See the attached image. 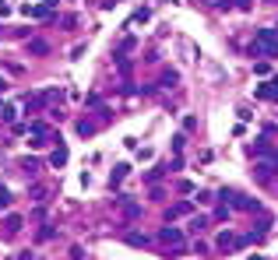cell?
Returning a JSON list of instances; mask_svg holds the SVG:
<instances>
[{"label":"cell","mask_w":278,"mask_h":260,"mask_svg":"<svg viewBox=\"0 0 278 260\" xmlns=\"http://www.w3.org/2000/svg\"><path fill=\"white\" fill-rule=\"evenodd\" d=\"M4 88H7V81H4V78H0V91H4Z\"/></svg>","instance_id":"cell-28"},{"label":"cell","mask_w":278,"mask_h":260,"mask_svg":"<svg viewBox=\"0 0 278 260\" xmlns=\"http://www.w3.org/2000/svg\"><path fill=\"white\" fill-rule=\"evenodd\" d=\"M250 56H268L278 60V28H257L250 42Z\"/></svg>","instance_id":"cell-1"},{"label":"cell","mask_w":278,"mask_h":260,"mask_svg":"<svg viewBox=\"0 0 278 260\" xmlns=\"http://www.w3.org/2000/svg\"><path fill=\"white\" fill-rule=\"evenodd\" d=\"M271 173H275V165H271V162H257V179H261V183H268Z\"/></svg>","instance_id":"cell-14"},{"label":"cell","mask_w":278,"mask_h":260,"mask_svg":"<svg viewBox=\"0 0 278 260\" xmlns=\"http://www.w3.org/2000/svg\"><path fill=\"white\" fill-rule=\"evenodd\" d=\"M183 215H190V204H173V208L166 211V222H173V218H183Z\"/></svg>","instance_id":"cell-12"},{"label":"cell","mask_w":278,"mask_h":260,"mask_svg":"<svg viewBox=\"0 0 278 260\" xmlns=\"http://www.w3.org/2000/svg\"><path fill=\"white\" fill-rule=\"evenodd\" d=\"M246 243H250V239H246V236H236V232H222V236H218V239H215V246L229 253V250H243V246H246Z\"/></svg>","instance_id":"cell-4"},{"label":"cell","mask_w":278,"mask_h":260,"mask_svg":"<svg viewBox=\"0 0 278 260\" xmlns=\"http://www.w3.org/2000/svg\"><path fill=\"white\" fill-rule=\"evenodd\" d=\"M127 173H130V165H116L113 176H109V187H120V183L127 179Z\"/></svg>","instance_id":"cell-10"},{"label":"cell","mask_w":278,"mask_h":260,"mask_svg":"<svg viewBox=\"0 0 278 260\" xmlns=\"http://www.w3.org/2000/svg\"><path fill=\"white\" fill-rule=\"evenodd\" d=\"M7 14H11V4H7V0H0V18H7Z\"/></svg>","instance_id":"cell-26"},{"label":"cell","mask_w":278,"mask_h":260,"mask_svg":"<svg viewBox=\"0 0 278 260\" xmlns=\"http://www.w3.org/2000/svg\"><path fill=\"white\" fill-rule=\"evenodd\" d=\"M236 7H243V11H246V7H250V0H236Z\"/></svg>","instance_id":"cell-27"},{"label":"cell","mask_w":278,"mask_h":260,"mask_svg":"<svg viewBox=\"0 0 278 260\" xmlns=\"http://www.w3.org/2000/svg\"><path fill=\"white\" fill-rule=\"evenodd\" d=\"M211 201H215V197H211L208 190H201V193H197V204H211Z\"/></svg>","instance_id":"cell-25"},{"label":"cell","mask_w":278,"mask_h":260,"mask_svg":"<svg viewBox=\"0 0 278 260\" xmlns=\"http://www.w3.org/2000/svg\"><path fill=\"white\" fill-rule=\"evenodd\" d=\"M176 190H180V193H194V183H187V179H180V183H176Z\"/></svg>","instance_id":"cell-22"},{"label":"cell","mask_w":278,"mask_h":260,"mask_svg":"<svg viewBox=\"0 0 278 260\" xmlns=\"http://www.w3.org/2000/svg\"><path fill=\"white\" fill-rule=\"evenodd\" d=\"M50 165H53V169H60V165H67V148H64V144H56V148L50 151Z\"/></svg>","instance_id":"cell-7"},{"label":"cell","mask_w":278,"mask_h":260,"mask_svg":"<svg viewBox=\"0 0 278 260\" xmlns=\"http://www.w3.org/2000/svg\"><path fill=\"white\" fill-rule=\"evenodd\" d=\"M53 236H56V228H53V225H46V228H39V239H42V243H46V239H53Z\"/></svg>","instance_id":"cell-20"},{"label":"cell","mask_w":278,"mask_h":260,"mask_svg":"<svg viewBox=\"0 0 278 260\" xmlns=\"http://www.w3.org/2000/svg\"><path fill=\"white\" fill-rule=\"evenodd\" d=\"M222 201H226V204H232V208H240V211H261V204H257V201H250V197L240 193V190H222Z\"/></svg>","instance_id":"cell-3"},{"label":"cell","mask_w":278,"mask_h":260,"mask_svg":"<svg viewBox=\"0 0 278 260\" xmlns=\"http://www.w3.org/2000/svg\"><path fill=\"white\" fill-rule=\"evenodd\" d=\"M264 4H278V0H264Z\"/></svg>","instance_id":"cell-29"},{"label":"cell","mask_w":278,"mask_h":260,"mask_svg":"<svg viewBox=\"0 0 278 260\" xmlns=\"http://www.w3.org/2000/svg\"><path fill=\"white\" fill-rule=\"evenodd\" d=\"M204 225H208V218H190V232H201Z\"/></svg>","instance_id":"cell-19"},{"label":"cell","mask_w":278,"mask_h":260,"mask_svg":"<svg viewBox=\"0 0 278 260\" xmlns=\"http://www.w3.org/2000/svg\"><path fill=\"white\" fill-rule=\"evenodd\" d=\"M7 208H11V193L0 190V211H7Z\"/></svg>","instance_id":"cell-21"},{"label":"cell","mask_w":278,"mask_h":260,"mask_svg":"<svg viewBox=\"0 0 278 260\" xmlns=\"http://www.w3.org/2000/svg\"><path fill=\"white\" fill-rule=\"evenodd\" d=\"M32 201H35V204L46 201V187H39V183H35V187H32Z\"/></svg>","instance_id":"cell-18"},{"label":"cell","mask_w":278,"mask_h":260,"mask_svg":"<svg viewBox=\"0 0 278 260\" xmlns=\"http://www.w3.org/2000/svg\"><path fill=\"white\" fill-rule=\"evenodd\" d=\"M116 208L123 211V218H138V215H141V204L130 201V197H116Z\"/></svg>","instance_id":"cell-6"},{"label":"cell","mask_w":278,"mask_h":260,"mask_svg":"<svg viewBox=\"0 0 278 260\" xmlns=\"http://www.w3.org/2000/svg\"><path fill=\"white\" fill-rule=\"evenodd\" d=\"M254 95H257L261 102H278V78H271V81H264V85H257Z\"/></svg>","instance_id":"cell-5"},{"label":"cell","mask_w":278,"mask_h":260,"mask_svg":"<svg viewBox=\"0 0 278 260\" xmlns=\"http://www.w3.org/2000/svg\"><path fill=\"white\" fill-rule=\"evenodd\" d=\"M39 169H42V165H39V158H21V173H25L28 179H32V176H39Z\"/></svg>","instance_id":"cell-8"},{"label":"cell","mask_w":278,"mask_h":260,"mask_svg":"<svg viewBox=\"0 0 278 260\" xmlns=\"http://www.w3.org/2000/svg\"><path fill=\"white\" fill-rule=\"evenodd\" d=\"M28 53H35V56H46V53H50V46L42 42V39H28Z\"/></svg>","instance_id":"cell-13"},{"label":"cell","mask_w":278,"mask_h":260,"mask_svg":"<svg viewBox=\"0 0 278 260\" xmlns=\"http://www.w3.org/2000/svg\"><path fill=\"white\" fill-rule=\"evenodd\" d=\"M158 239H162L166 246H173V257H183V253H187V243H183V232H180L176 225H169V222H166V228H162V232H158Z\"/></svg>","instance_id":"cell-2"},{"label":"cell","mask_w":278,"mask_h":260,"mask_svg":"<svg viewBox=\"0 0 278 260\" xmlns=\"http://www.w3.org/2000/svg\"><path fill=\"white\" fill-rule=\"evenodd\" d=\"M123 243H127V246H148V236H144V232H127Z\"/></svg>","instance_id":"cell-11"},{"label":"cell","mask_w":278,"mask_h":260,"mask_svg":"<svg viewBox=\"0 0 278 260\" xmlns=\"http://www.w3.org/2000/svg\"><path fill=\"white\" fill-rule=\"evenodd\" d=\"M21 225H25V222H21V215H7V218H4V232H7V236H14Z\"/></svg>","instance_id":"cell-9"},{"label":"cell","mask_w":278,"mask_h":260,"mask_svg":"<svg viewBox=\"0 0 278 260\" xmlns=\"http://www.w3.org/2000/svg\"><path fill=\"white\" fill-rule=\"evenodd\" d=\"M95 130H99V127L92 123V120H78V134H81V137H92Z\"/></svg>","instance_id":"cell-16"},{"label":"cell","mask_w":278,"mask_h":260,"mask_svg":"<svg viewBox=\"0 0 278 260\" xmlns=\"http://www.w3.org/2000/svg\"><path fill=\"white\" fill-rule=\"evenodd\" d=\"M215 218H218V222H229V204L218 208V211H215Z\"/></svg>","instance_id":"cell-23"},{"label":"cell","mask_w":278,"mask_h":260,"mask_svg":"<svg viewBox=\"0 0 278 260\" xmlns=\"http://www.w3.org/2000/svg\"><path fill=\"white\" fill-rule=\"evenodd\" d=\"M176 81H180L176 70H162V81H158V85H162V88H176Z\"/></svg>","instance_id":"cell-15"},{"label":"cell","mask_w":278,"mask_h":260,"mask_svg":"<svg viewBox=\"0 0 278 260\" xmlns=\"http://www.w3.org/2000/svg\"><path fill=\"white\" fill-rule=\"evenodd\" d=\"M14 116H18L14 105H0V120H4V123H14Z\"/></svg>","instance_id":"cell-17"},{"label":"cell","mask_w":278,"mask_h":260,"mask_svg":"<svg viewBox=\"0 0 278 260\" xmlns=\"http://www.w3.org/2000/svg\"><path fill=\"white\" fill-rule=\"evenodd\" d=\"M60 25H64V28H74V25H78V18H74V14H64Z\"/></svg>","instance_id":"cell-24"}]
</instances>
